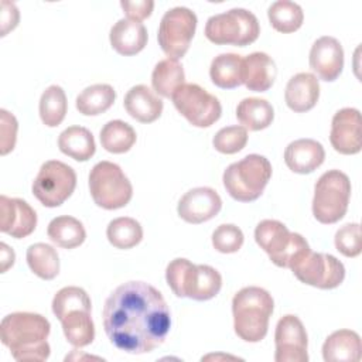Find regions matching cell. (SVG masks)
Listing matches in <instances>:
<instances>
[{
    "label": "cell",
    "mask_w": 362,
    "mask_h": 362,
    "mask_svg": "<svg viewBox=\"0 0 362 362\" xmlns=\"http://www.w3.org/2000/svg\"><path fill=\"white\" fill-rule=\"evenodd\" d=\"M325 160L322 144L314 139H298L284 150L286 165L297 174H310L317 170Z\"/></svg>",
    "instance_id": "cell-20"
},
{
    "label": "cell",
    "mask_w": 362,
    "mask_h": 362,
    "mask_svg": "<svg viewBox=\"0 0 362 362\" xmlns=\"http://www.w3.org/2000/svg\"><path fill=\"white\" fill-rule=\"evenodd\" d=\"M102 147L113 154H122L129 151L136 143L137 134L134 129L123 120H110L100 129Z\"/></svg>",
    "instance_id": "cell-33"
},
{
    "label": "cell",
    "mask_w": 362,
    "mask_h": 362,
    "mask_svg": "<svg viewBox=\"0 0 362 362\" xmlns=\"http://www.w3.org/2000/svg\"><path fill=\"white\" fill-rule=\"evenodd\" d=\"M351 197L349 177L339 170L325 171L314 185L313 215L325 225L335 223L348 211Z\"/></svg>",
    "instance_id": "cell-8"
},
{
    "label": "cell",
    "mask_w": 362,
    "mask_h": 362,
    "mask_svg": "<svg viewBox=\"0 0 362 362\" xmlns=\"http://www.w3.org/2000/svg\"><path fill=\"white\" fill-rule=\"evenodd\" d=\"M236 117L245 129L257 132L272 124L274 109L266 99L255 96L245 98L236 106Z\"/></svg>",
    "instance_id": "cell-28"
},
{
    "label": "cell",
    "mask_w": 362,
    "mask_h": 362,
    "mask_svg": "<svg viewBox=\"0 0 362 362\" xmlns=\"http://www.w3.org/2000/svg\"><path fill=\"white\" fill-rule=\"evenodd\" d=\"M89 191L93 202L103 209L126 206L133 197V187L123 170L112 161L96 163L89 173Z\"/></svg>",
    "instance_id": "cell-10"
},
{
    "label": "cell",
    "mask_w": 362,
    "mask_h": 362,
    "mask_svg": "<svg viewBox=\"0 0 362 362\" xmlns=\"http://www.w3.org/2000/svg\"><path fill=\"white\" fill-rule=\"evenodd\" d=\"M361 112L355 107H342L332 116L329 141L341 154H356L362 148Z\"/></svg>",
    "instance_id": "cell-16"
},
{
    "label": "cell",
    "mask_w": 362,
    "mask_h": 362,
    "mask_svg": "<svg viewBox=\"0 0 362 362\" xmlns=\"http://www.w3.org/2000/svg\"><path fill=\"white\" fill-rule=\"evenodd\" d=\"M185 74L182 64L175 58H165L156 64L151 74V85L156 93L171 98L174 92L184 85Z\"/></svg>",
    "instance_id": "cell-30"
},
{
    "label": "cell",
    "mask_w": 362,
    "mask_h": 362,
    "mask_svg": "<svg viewBox=\"0 0 362 362\" xmlns=\"http://www.w3.org/2000/svg\"><path fill=\"white\" fill-rule=\"evenodd\" d=\"M171 99L175 109L195 127L212 126L222 113L219 99L197 83L181 85Z\"/></svg>",
    "instance_id": "cell-13"
},
{
    "label": "cell",
    "mask_w": 362,
    "mask_h": 362,
    "mask_svg": "<svg viewBox=\"0 0 362 362\" xmlns=\"http://www.w3.org/2000/svg\"><path fill=\"white\" fill-rule=\"evenodd\" d=\"M126 112L140 123H151L161 116L163 100L147 85H134L124 95Z\"/></svg>",
    "instance_id": "cell-23"
},
{
    "label": "cell",
    "mask_w": 362,
    "mask_h": 362,
    "mask_svg": "<svg viewBox=\"0 0 362 362\" xmlns=\"http://www.w3.org/2000/svg\"><path fill=\"white\" fill-rule=\"evenodd\" d=\"M0 154L6 156L16 146L18 123L16 116L6 109H0Z\"/></svg>",
    "instance_id": "cell-40"
},
{
    "label": "cell",
    "mask_w": 362,
    "mask_h": 362,
    "mask_svg": "<svg viewBox=\"0 0 362 362\" xmlns=\"http://www.w3.org/2000/svg\"><path fill=\"white\" fill-rule=\"evenodd\" d=\"M116 92L109 83H95L86 86L75 100L79 113L85 116H96L106 112L115 102Z\"/></svg>",
    "instance_id": "cell-31"
},
{
    "label": "cell",
    "mask_w": 362,
    "mask_h": 362,
    "mask_svg": "<svg viewBox=\"0 0 362 362\" xmlns=\"http://www.w3.org/2000/svg\"><path fill=\"white\" fill-rule=\"evenodd\" d=\"M165 280L177 297L195 301L214 298L222 287V276L216 269L209 264H194L184 257L167 264Z\"/></svg>",
    "instance_id": "cell-5"
},
{
    "label": "cell",
    "mask_w": 362,
    "mask_h": 362,
    "mask_svg": "<svg viewBox=\"0 0 362 362\" xmlns=\"http://www.w3.org/2000/svg\"><path fill=\"white\" fill-rule=\"evenodd\" d=\"M361 356V337L352 329L334 331L322 344V358L325 362H358Z\"/></svg>",
    "instance_id": "cell-25"
},
{
    "label": "cell",
    "mask_w": 362,
    "mask_h": 362,
    "mask_svg": "<svg viewBox=\"0 0 362 362\" xmlns=\"http://www.w3.org/2000/svg\"><path fill=\"white\" fill-rule=\"evenodd\" d=\"M274 361L276 362H307L308 337L297 315L286 314L276 325L274 331Z\"/></svg>",
    "instance_id": "cell-15"
},
{
    "label": "cell",
    "mask_w": 362,
    "mask_h": 362,
    "mask_svg": "<svg viewBox=\"0 0 362 362\" xmlns=\"http://www.w3.org/2000/svg\"><path fill=\"white\" fill-rule=\"evenodd\" d=\"M247 143V129L243 126H226L219 129L214 139L212 144L216 151L222 154H235L240 151Z\"/></svg>",
    "instance_id": "cell-37"
},
{
    "label": "cell",
    "mask_w": 362,
    "mask_h": 362,
    "mask_svg": "<svg viewBox=\"0 0 362 362\" xmlns=\"http://www.w3.org/2000/svg\"><path fill=\"white\" fill-rule=\"evenodd\" d=\"M1 6V17H0V23H1V35H6L10 30L16 28L20 20V13L17 6L13 1H6L3 0L0 3Z\"/></svg>",
    "instance_id": "cell-42"
},
{
    "label": "cell",
    "mask_w": 362,
    "mask_h": 362,
    "mask_svg": "<svg viewBox=\"0 0 362 362\" xmlns=\"http://www.w3.org/2000/svg\"><path fill=\"white\" fill-rule=\"evenodd\" d=\"M40 117L48 127L58 126L66 115L68 102L64 89L59 85H49L40 98Z\"/></svg>",
    "instance_id": "cell-36"
},
{
    "label": "cell",
    "mask_w": 362,
    "mask_h": 362,
    "mask_svg": "<svg viewBox=\"0 0 362 362\" xmlns=\"http://www.w3.org/2000/svg\"><path fill=\"white\" fill-rule=\"evenodd\" d=\"M310 68L322 81H335L344 68V48L331 35H322L314 41L308 57Z\"/></svg>",
    "instance_id": "cell-19"
},
{
    "label": "cell",
    "mask_w": 362,
    "mask_h": 362,
    "mask_svg": "<svg viewBox=\"0 0 362 362\" xmlns=\"http://www.w3.org/2000/svg\"><path fill=\"white\" fill-rule=\"evenodd\" d=\"M106 238L117 249H130L141 242L143 228L134 218L119 216L109 222Z\"/></svg>",
    "instance_id": "cell-34"
},
{
    "label": "cell",
    "mask_w": 362,
    "mask_h": 362,
    "mask_svg": "<svg viewBox=\"0 0 362 362\" xmlns=\"http://www.w3.org/2000/svg\"><path fill=\"white\" fill-rule=\"evenodd\" d=\"M272 177L270 161L260 154H247L226 167L222 175L226 192L236 201L257 199Z\"/></svg>",
    "instance_id": "cell-7"
},
{
    "label": "cell",
    "mask_w": 362,
    "mask_h": 362,
    "mask_svg": "<svg viewBox=\"0 0 362 362\" xmlns=\"http://www.w3.org/2000/svg\"><path fill=\"white\" fill-rule=\"evenodd\" d=\"M255 240L276 266L286 269H293L311 250L305 238L290 232L276 219L260 221L255 229Z\"/></svg>",
    "instance_id": "cell-6"
},
{
    "label": "cell",
    "mask_w": 362,
    "mask_h": 362,
    "mask_svg": "<svg viewBox=\"0 0 362 362\" xmlns=\"http://www.w3.org/2000/svg\"><path fill=\"white\" fill-rule=\"evenodd\" d=\"M274 308L272 294L257 286L240 288L232 298L233 329L246 342H260L269 328Z\"/></svg>",
    "instance_id": "cell-4"
},
{
    "label": "cell",
    "mask_w": 362,
    "mask_h": 362,
    "mask_svg": "<svg viewBox=\"0 0 362 362\" xmlns=\"http://www.w3.org/2000/svg\"><path fill=\"white\" fill-rule=\"evenodd\" d=\"M112 48L120 55H134L147 44V28L141 21L132 18L117 20L109 33Z\"/></svg>",
    "instance_id": "cell-22"
},
{
    "label": "cell",
    "mask_w": 362,
    "mask_h": 362,
    "mask_svg": "<svg viewBox=\"0 0 362 362\" xmlns=\"http://www.w3.org/2000/svg\"><path fill=\"white\" fill-rule=\"evenodd\" d=\"M122 8L124 10L127 18L136 20V21H141L144 18H147L154 7V1L153 0H122L120 1Z\"/></svg>",
    "instance_id": "cell-41"
},
{
    "label": "cell",
    "mask_w": 362,
    "mask_h": 362,
    "mask_svg": "<svg viewBox=\"0 0 362 362\" xmlns=\"http://www.w3.org/2000/svg\"><path fill=\"white\" fill-rule=\"evenodd\" d=\"M27 264L42 280H52L59 273V256L48 243H33L25 253Z\"/></svg>",
    "instance_id": "cell-32"
},
{
    "label": "cell",
    "mask_w": 362,
    "mask_h": 362,
    "mask_svg": "<svg viewBox=\"0 0 362 362\" xmlns=\"http://www.w3.org/2000/svg\"><path fill=\"white\" fill-rule=\"evenodd\" d=\"M90 311L92 301L81 287H62L52 298V313L61 321L66 341L75 348L86 346L95 339Z\"/></svg>",
    "instance_id": "cell-3"
},
{
    "label": "cell",
    "mask_w": 362,
    "mask_h": 362,
    "mask_svg": "<svg viewBox=\"0 0 362 362\" xmlns=\"http://www.w3.org/2000/svg\"><path fill=\"white\" fill-rule=\"evenodd\" d=\"M335 247L346 257H356L362 250V238L359 223L349 222L342 225L334 238Z\"/></svg>",
    "instance_id": "cell-39"
},
{
    "label": "cell",
    "mask_w": 362,
    "mask_h": 362,
    "mask_svg": "<svg viewBox=\"0 0 362 362\" xmlns=\"http://www.w3.org/2000/svg\"><path fill=\"white\" fill-rule=\"evenodd\" d=\"M320 98V82L311 72H298L291 76L286 85L284 99L287 106L303 113L315 106Z\"/></svg>",
    "instance_id": "cell-21"
},
{
    "label": "cell",
    "mask_w": 362,
    "mask_h": 362,
    "mask_svg": "<svg viewBox=\"0 0 362 362\" xmlns=\"http://www.w3.org/2000/svg\"><path fill=\"white\" fill-rule=\"evenodd\" d=\"M267 17L272 27L280 33H293L304 21V13L300 4L291 0H277L270 4Z\"/></svg>",
    "instance_id": "cell-35"
},
{
    "label": "cell",
    "mask_w": 362,
    "mask_h": 362,
    "mask_svg": "<svg viewBox=\"0 0 362 362\" xmlns=\"http://www.w3.org/2000/svg\"><path fill=\"white\" fill-rule=\"evenodd\" d=\"M37 214L33 206L21 198L0 195V230L16 239H21L34 232Z\"/></svg>",
    "instance_id": "cell-18"
},
{
    "label": "cell",
    "mask_w": 362,
    "mask_h": 362,
    "mask_svg": "<svg viewBox=\"0 0 362 362\" xmlns=\"http://www.w3.org/2000/svg\"><path fill=\"white\" fill-rule=\"evenodd\" d=\"M260 25L257 17L242 7L214 14L206 20L205 35L214 44H232L245 47L257 40Z\"/></svg>",
    "instance_id": "cell-9"
},
{
    "label": "cell",
    "mask_w": 362,
    "mask_h": 362,
    "mask_svg": "<svg viewBox=\"0 0 362 362\" xmlns=\"http://www.w3.org/2000/svg\"><path fill=\"white\" fill-rule=\"evenodd\" d=\"M222 208L219 194L211 187H197L187 191L177 205L181 219L188 223H202L215 218Z\"/></svg>",
    "instance_id": "cell-17"
},
{
    "label": "cell",
    "mask_w": 362,
    "mask_h": 362,
    "mask_svg": "<svg viewBox=\"0 0 362 362\" xmlns=\"http://www.w3.org/2000/svg\"><path fill=\"white\" fill-rule=\"evenodd\" d=\"M245 236L239 226L222 223L212 232V246L221 253H235L243 245Z\"/></svg>",
    "instance_id": "cell-38"
},
{
    "label": "cell",
    "mask_w": 362,
    "mask_h": 362,
    "mask_svg": "<svg viewBox=\"0 0 362 362\" xmlns=\"http://www.w3.org/2000/svg\"><path fill=\"white\" fill-rule=\"evenodd\" d=\"M294 276L304 284L331 290L338 287L345 279V266L329 253H315L310 250L293 269Z\"/></svg>",
    "instance_id": "cell-14"
},
{
    "label": "cell",
    "mask_w": 362,
    "mask_h": 362,
    "mask_svg": "<svg viewBox=\"0 0 362 362\" xmlns=\"http://www.w3.org/2000/svg\"><path fill=\"white\" fill-rule=\"evenodd\" d=\"M197 23V14L185 6L173 7L164 13L158 25L157 40L168 58L178 59L185 55L194 38Z\"/></svg>",
    "instance_id": "cell-12"
},
{
    "label": "cell",
    "mask_w": 362,
    "mask_h": 362,
    "mask_svg": "<svg viewBox=\"0 0 362 362\" xmlns=\"http://www.w3.org/2000/svg\"><path fill=\"white\" fill-rule=\"evenodd\" d=\"M103 328L120 351L140 355L160 346L171 327V315L163 294L146 281H126L106 298Z\"/></svg>",
    "instance_id": "cell-1"
},
{
    "label": "cell",
    "mask_w": 362,
    "mask_h": 362,
    "mask_svg": "<svg viewBox=\"0 0 362 362\" xmlns=\"http://www.w3.org/2000/svg\"><path fill=\"white\" fill-rule=\"evenodd\" d=\"M211 81L222 89H233L243 83V58L235 52L216 55L209 66Z\"/></svg>",
    "instance_id": "cell-26"
},
{
    "label": "cell",
    "mask_w": 362,
    "mask_h": 362,
    "mask_svg": "<svg viewBox=\"0 0 362 362\" xmlns=\"http://www.w3.org/2000/svg\"><path fill=\"white\" fill-rule=\"evenodd\" d=\"M75 187V170L59 160H48L40 167L31 189L34 197L44 206L55 208L72 195Z\"/></svg>",
    "instance_id": "cell-11"
},
{
    "label": "cell",
    "mask_w": 362,
    "mask_h": 362,
    "mask_svg": "<svg viewBox=\"0 0 362 362\" xmlns=\"http://www.w3.org/2000/svg\"><path fill=\"white\" fill-rule=\"evenodd\" d=\"M58 147L76 161H86L96 151L93 134L83 126H69L62 130L58 136Z\"/></svg>",
    "instance_id": "cell-27"
},
{
    "label": "cell",
    "mask_w": 362,
    "mask_h": 362,
    "mask_svg": "<svg viewBox=\"0 0 362 362\" xmlns=\"http://www.w3.org/2000/svg\"><path fill=\"white\" fill-rule=\"evenodd\" d=\"M47 235L52 243L64 249L81 246L86 239V230L82 222L69 215L54 218L47 228Z\"/></svg>",
    "instance_id": "cell-29"
},
{
    "label": "cell",
    "mask_w": 362,
    "mask_h": 362,
    "mask_svg": "<svg viewBox=\"0 0 362 362\" xmlns=\"http://www.w3.org/2000/svg\"><path fill=\"white\" fill-rule=\"evenodd\" d=\"M14 260H16L14 250L7 243L1 242L0 243V272L1 273L7 272V269L14 264Z\"/></svg>",
    "instance_id": "cell-43"
},
{
    "label": "cell",
    "mask_w": 362,
    "mask_h": 362,
    "mask_svg": "<svg viewBox=\"0 0 362 362\" xmlns=\"http://www.w3.org/2000/svg\"><path fill=\"white\" fill-rule=\"evenodd\" d=\"M276 75V62L269 54L256 51L243 58V83L249 90H267L274 83Z\"/></svg>",
    "instance_id": "cell-24"
},
{
    "label": "cell",
    "mask_w": 362,
    "mask_h": 362,
    "mask_svg": "<svg viewBox=\"0 0 362 362\" xmlns=\"http://www.w3.org/2000/svg\"><path fill=\"white\" fill-rule=\"evenodd\" d=\"M51 331L49 321L37 313L17 311L7 314L0 322V338L20 362L47 361L51 348L47 341Z\"/></svg>",
    "instance_id": "cell-2"
}]
</instances>
